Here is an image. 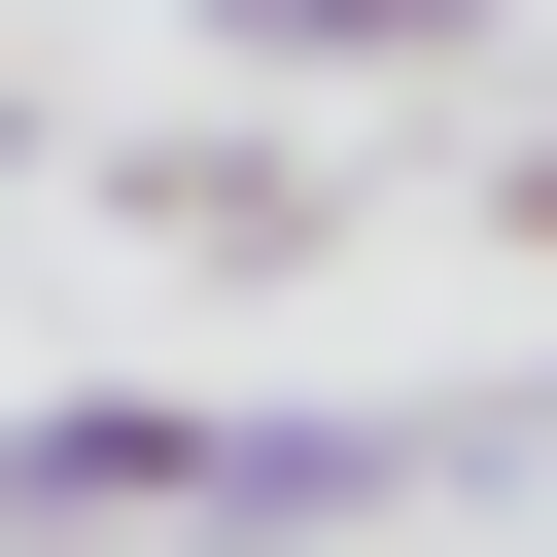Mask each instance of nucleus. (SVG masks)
Segmentation results:
<instances>
[{
    "label": "nucleus",
    "instance_id": "4",
    "mask_svg": "<svg viewBox=\"0 0 557 557\" xmlns=\"http://www.w3.org/2000/svg\"><path fill=\"white\" fill-rule=\"evenodd\" d=\"M209 35H244V70H453L487 0H209Z\"/></svg>",
    "mask_w": 557,
    "mask_h": 557
},
{
    "label": "nucleus",
    "instance_id": "6",
    "mask_svg": "<svg viewBox=\"0 0 557 557\" xmlns=\"http://www.w3.org/2000/svg\"><path fill=\"white\" fill-rule=\"evenodd\" d=\"M0 174H35V104H0Z\"/></svg>",
    "mask_w": 557,
    "mask_h": 557
},
{
    "label": "nucleus",
    "instance_id": "2",
    "mask_svg": "<svg viewBox=\"0 0 557 557\" xmlns=\"http://www.w3.org/2000/svg\"><path fill=\"white\" fill-rule=\"evenodd\" d=\"M174 487H209L174 383H35V418H0V557H35V522H174Z\"/></svg>",
    "mask_w": 557,
    "mask_h": 557
},
{
    "label": "nucleus",
    "instance_id": "3",
    "mask_svg": "<svg viewBox=\"0 0 557 557\" xmlns=\"http://www.w3.org/2000/svg\"><path fill=\"white\" fill-rule=\"evenodd\" d=\"M139 244H209V278H313V244H348V139H139Z\"/></svg>",
    "mask_w": 557,
    "mask_h": 557
},
{
    "label": "nucleus",
    "instance_id": "5",
    "mask_svg": "<svg viewBox=\"0 0 557 557\" xmlns=\"http://www.w3.org/2000/svg\"><path fill=\"white\" fill-rule=\"evenodd\" d=\"M487 244H522V278H557V139H522V174H487Z\"/></svg>",
    "mask_w": 557,
    "mask_h": 557
},
{
    "label": "nucleus",
    "instance_id": "1",
    "mask_svg": "<svg viewBox=\"0 0 557 557\" xmlns=\"http://www.w3.org/2000/svg\"><path fill=\"white\" fill-rule=\"evenodd\" d=\"M453 453L418 418H209V487H174V557H383Z\"/></svg>",
    "mask_w": 557,
    "mask_h": 557
}]
</instances>
